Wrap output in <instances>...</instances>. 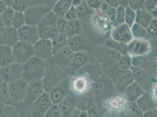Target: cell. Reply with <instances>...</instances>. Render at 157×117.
I'll return each mask as SVG.
<instances>
[{"instance_id":"obj_56","label":"cell","mask_w":157,"mask_h":117,"mask_svg":"<svg viewBox=\"0 0 157 117\" xmlns=\"http://www.w3.org/2000/svg\"><path fill=\"white\" fill-rule=\"evenodd\" d=\"M79 117H87V111H80Z\"/></svg>"},{"instance_id":"obj_27","label":"cell","mask_w":157,"mask_h":117,"mask_svg":"<svg viewBox=\"0 0 157 117\" xmlns=\"http://www.w3.org/2000/svg\"><path fill=\"white\" fill-rule=\"evenodd\" d=\"M49 94L52 104L58 105L64 98H65L64 91L58 87L53 88Z\"/></svg>"},{"instance_id":"obj_52","label":"cell","mask_w":157,"mask_h":117,"mask_svg":"<svg viewBox=\"0 0 157 117\" xmlns=\"http://www.w3.org/2000/svg\"><path fill=\"white\" fill-rule=\"evenodd\" d=\"M80 114V111L76 108L72 112V114L69 116V117H79Z\"/></svg>"},{"instance_id":"obj_31","label":"cell","mask_w":157,"mask_h":117,"mask_svg":"<svg viewBox=\"0 0 157 117\" xmlns=\"http://www.w3.org/2000/svg\"><path fill=\"white\" fill-rule=\"evenodd\" d=\"M25 25V20L24 13L15 11L11 27L16 30H18Z\"/></svg>"},{"instance_id":"obj_37","label":"cell","mask_w":157,"mask_h":117,"mask_svg":"<svg viewBox=\"0 0 157 117\" xmlns=\"http://www.w3.org/2000/svg\"><path fill=\"white\" fill-rule=\"evenodd\" d=\"M73 87L77 92H82L85 91L87 87L86 80L84 77L76 78L74 81Z\"/></svg>"},{"instance_id":"obj_22","label":"cell","mask_w":157,"mask_h":117,"mask_svg":"<svg viewBox=\"0 0 157 117\" xmlns=\"http://www.w3.org/2000/svg\"><path fill=\"white\" fill-rule=\"evenodd\" d=\"M130 29L133 39L148 40L150 38L146 29L136 23H134Z\"/></svg>"},{"instance_id":"obj_26","label":"cell","mask_w":157,"mask_h":117,"mask_svg":"<svg viewBox=\"0 0 157 117\" xmlns=\"http://www.w3.org/2000/svg\"><path fill=\"white\" fill-rule=\"evenodd\" d=\"M66 46L73 53L78 52L82 49V43L79 35L67 38Z\"/></svg>"},{"instance_id":"obj_10","label":"cell","mask_w":157,"mask_h":117,"mask_svg":"<svg viewBox=\"0 0 157 117\" xmlns=\"http://www.w3.org/2000/svg\"><path fill=\"white\" fill-rule=\"evenodd\" d=\"M20 41L34 45L39 39L37 26L25 25L17 30Z\"/></svg>"},{"instance_id":"obj_18","label":"cell","mask_w":157,"mask_h":117,"mask_svg":"<svg viewBox=\"0 0 157 117\" xmlns=\"http://www.w3.org/2000/svg\"><path fill=\"white\" fill-rule=\"evenodd\" d=\"M56 54L57 55V60L59 63L63 65H67L71 63L74 53L66 46Z\"/></svg>"},{"instance_id":"obj_6","label":"cell","mask_w":157,"mask_h":117,"mask_svg":"<svg viewBox=\"0 0 157 117\" xmlns=\"http://www.w3.org/2000/svg\"><path fill=\"white\" fill-rule=\"evenodd\" d=\"M51 10L49 7L45 6L28 7L24 13L25 24L32 26H37L44 16Z\"/></svg>"},{"instance_id":"obj_3","label":"cell","mask_w":157,"mask_h":117,"mask_svg":"<svg viewBox=\"0 0 157 117\" xmlns=\"http://www.w3.org/2000/svg\"><path fill=\"white\" fill-rule=\"evenodd\" d=\"M29 84L23 78L8 83V92L11 105L25 100Z\"/></svg>"},{"instance_id":"obj_11","label":"cell","mask_w":157,"mask_h":117,"mask_svg":"<svg viewBox=\"0 0 157 117\" xmlns=\"http://www.w3.org/2000/svg\"><path fill=\"white\" fill-rule=\"evenodd\" d=\"M111 36L114 40L124 44H128L133 39L131 29L125 23L116 26L112 31Z\"/></svg>"},{"instance_id":"obj_25","label":"cell","mask_w":157,"mask_h":117,"mask_svg":"<svg viewBox=\"0 0 157 117\" xmlns=\"http://www.w3.org/2000/svg\"><path fill=\"white\" fill-rule=\"evenodd\" d=\"M7 105H11L8 92V83L2 81L0 85V107Z\"/></svg>"},{"instance_id":"obj_15","label":"cell","mask_w":157,"mask_h":117,"mask_svg":"<svg viewBox=\"0 0 157 117\" xmlns=\"http://www.w3.org/2000/svg\"><path fill=\"white\" fill-rule=\"evenodd\" d=\"M58 105L62 117H69L76 106L75 99L72 97L64 98Z\"/></svg>"},{"instance_id":"obj_34","label":"cell","mask_w":157,"mask_h":117,"mask_svg":"<svg viewBox=\"0 0 157 117\" xmlns=\"http://www.w3.org/2000/svg\"><path fill=\"white\" fill-rule=\"evenodd\" d=\"M92 101L90 98H82L78 100L76 108L80 111H87L92 107Z\"/></svg>"},{"instance_id":"obj_35","label":"cell","mask_w":157,"mask_h":117,"mask_svg":"<svg viewBox=\"0 0 157 117\" xmlns=\"http://www.w3.org/2000/svg\"><path fill=\"white\" fill-rule=\"evenodd\" d=\"M76 11L79 18H83L86 15L92 12L91 9L88 7L85 1H82L81 3L76 7Z\"/></svg>"},{"instance_id":"obj_13","label":"cell","mask_w":157,"mask_h":117,"mask_svg":"<svg viewBox=\"0 0 157 117\" xmlns=\"http://www.w3.org/2000/svg\"><path fill=\"white\" fill-rule=\"evenodd\" d=\"M45 92L41 81L33 82L28 85L25 100L31 103L36 100Z\"/></svg>"},{"instance_id":"obj_33","label":"cell","mask_w":157,"mask_h":117,"mask_svg":"<svg viewBox=\"0 0 157 117\" xmlns=\"http://www.w3.org/2000/svg\"><path fill=\"white\" fill-rule=\"evenodd\" d=\"M136 11L132 10L128 6L125 8V23L131 28L135 23Z\"/></svg>"},{"instance_id":"obj_21","label":"cell","mask_w":157,"mask_h":117,"mask_svg":"<svg viewBox=\"0 0 157 117\" xmlns=\"http://www.w3.org/2000/svg\"><path fill=\"white\" fill-rule=\"evenodd\" d=\"M81 29L78 20L67 21V28L65 35L67 38L80 35Z\"/></svg>"},{"instance_id":"obj_50","label":"cell","mask_w":157,"mask_h":117,"mask_svg":"<svg viewBox=\"0 0 157 117\" xmlns=\"http://www.w3.org/2000/svg\"><path fill=\"white\" fill-rule=\"evenodd\" d=\"M142 117H157V111L154 110L144 112L143 113Z\"/></svg>"},{"instance_id":"obj_7","label":"cell","mask_w":157,"mask_h":117,"mask_svg":"<svg viewBox=\"0 0 157 117\" xmlns=\"http://www.w3.org/2000/svg\"><path fill=\"white\" fill-rule=\"evenodd\" d=\"M52 105L49 92H44L38 98L30 104L31 117H43Z\"/></svg>"},{"instance_id":"obj_41","label":"cell","mask_w":157,"mask_h":117,"mask_svg":"<svg viewBox=\"0 0 157 117\" xmlns=\"http://www.w3.org/2000/svg\"><path fill=\"white\" fill-rule=\"evenodd\" d=\"M56 26L59 33L65 34L67 28V21L64 17L58 18L57 21Z\"/></svg>"},{"instance_id":"obj_42","label":"cell","mask_w":157,"mask_h":117,"mask_svg":"<svg viewBox=\"0 0 157 117\" xmlns=\"http://www.w3.org/2000/svg\"><path fill=\"white\" fill-rule=\"evenodd\" d=\"M106 89V84L104 81L100 80L97 82L95 86V93L97 97L101 96Z\"/></svg>"},{"instance_id":"obj_24","label":"cell","mask_w":157,"mask_h":117,"mask_svg":"<svg viewBox=\"0 0 157 117\" xmlns=\"http://www.w3.org/2000/svg\"><path fill=\"white\" fill-rule=\"evenodd\" d=\"M131 58L128 55L123 56L117 63L115 66V69L118 72H124L130 69L131 67Z\"/></svg>"},{"instance_id":"obj_23","label":"cell","mask_w":157,"mask_h":117,"mask_svg":"<svg viewBox=\"0 0 157 117\" xmlns=\"http://www.w3.org/2000/svg\"><path fill=\"white\" fill-rule=\"evenodd\" d=\"M100 9L105 13V15L109 17L113 25H114V27L117 26L116 20V9L109 6L105 1H103L100 7Z\"/></svg>"},{"instance_id":"obj_49","label":"cell","mask_w":157,"mask_h":117,"mask_svg":"<svg viewBox=\"0 0 157 117\" xmlns=\"http://www.w3.org/2000/svg\"><path fill=\"white\" fill-rule=\"evenodd\" d=\"M105 2L110 7L116 9L119 6V0H105Z\"/></svg>"},{"instance_id":"obj_30","label":"cell","mask_w":157,"mask_h":117,"mask_svg":"<svg viewBox=\"0 0 157 117\" xmlns=\"http://www.w3.org/2000/svg\"><path fill=\"white\" fill-rule=\"evenodd\" d=\"M87 62L85 55L78 52L74 53L71 61V65L75 68H80L85 65Z\"/></svg>"},{"instance_id":"obj_44","label":"cell","mask_w":157,"mask_h":117,"mask_svg":"<svg viewBox=\"0 0 157 117\" xmlns=\"http://www.w3.org/2000/svg\"><path fill=\"white\" fill-rule=\"evenodd\" d=\"M145 1L144 0H130L128 1V7L132 10L136 11L140 8H142L144 5Z\"/></svg>"},{"instance_id":"obj_20","label":"cell","mask_w":157,"mask_h":117,"mask_svg":"<svg viewBox=\"0 0 157 117\" xmlns=\"http://www.w3.org/2000/svg\"><path fill=\"white\" fill-rule=\"evenodd\" d=\"M135 103L137 104L138 107L143 112L155 110V108L152 103L150 97L145 93H144L140 97L138 98Z\"/></svg>"},{"instance_id":"obj_12","label":"cell","mask_w":157,"mask_h":117,"mask_svg":"<svg viewBox=\"0 0 157 117\" xmlns=\"http://www.w3.org/2000/svg\"><path fill=\"white\" fill-rule=\"evenodd\" d=\"M20 41L17 30L13 28H6L3 32L0 35V42L1 44L10 47H12Z\"/></svg>"},{"instance_id":"obj_57","label":"cell","mask_w":157,"mask_h":117,"mask_svg":"<svg viewBox=\"0 0 157 117\" xmlns=\"http://www.w3.org/2000/svg\"><path fill=\"white\" fill-rule=\"evenodd\" d=\"M2 80H1V79L0 78V85H1V84L2 83Z\"/></svg>"},{"instance_id":"obj_19","label":"cell","mask_w":157,"mask_h":117,"mask_svg":"<svg viewBox=\"0 0 157 117\" xmlns=\"http://www.w3.org/2000/svg\"><path fill=\"white\" fill-rule=\"evenodd\" d=\"M67 40V38L65 33H58L51 39L53 55L66 46Z\"/></svg>"},{"instance_id":"obj_39","label":"cell","mask_w":157,"mask_h":117,"mask_svg":"<svg viewBox=\"0 0 157 117\" xmlns=\"http://www.w3.org/2000/svg\"><path fill=\"white\" fill-rule=\"evenodd\" d=\"M125 7L123 6H119L116 8V23L117 25L125 23Z\"/></svg>"},{"instance_id":"obj_14","label":"cell","mask_w":157,"mask_h":117,"mask_svg":"<svg viewBox=\"0 0 157 117\" xmlns=\"http://www.w3.org/2000/svg\"><path fill=\"white\" fill-rule=\"evenodd\" d=\"M144 93L145 92L144 89L136 81H134L125 88L126 96L131 103H135L138 98L143 95Z\"/></svg>"},{"instance_id":"obj_46","label":"cell","mask_w":157,"mask_h":117,"mask_svg":"<svg viewBox=\"0 0 157 117\" xmlns=\"http://www.w3.org/2000/svg\"><path fill=\"white\" fill-rule=\"evenodd\" d=\"M87 5L90 9H97L100 8L101 6L103 3V1L99 0H87L86 1Z\"/></svg>"},{"instance_id":"obj_32","label":"cell","mask_w":157,"mask_h":117,"mask_svg":"<svg viewBox=\"0 0 157 117\" xmlns=\"http://www.w3.org/2000/svg\"><path fill=\"white\" fill-rule=\"evenodd\" d=\"M127 45V44L117 42L114 40L113 39L108 40L107 42V45L109 46L112 49L117 51V52H120L121 54L123 55V56L128 55Z\"/></svg>"},{"instance_id":"obj_54","label":"cell","mask_w":157,"mask_h":117,"mask_svg":"<svg viewBox=\"0 0 157 117\" xmlns=\"http://www.w3.org/2000/svg\"><path fill=\"white\" fill-rule=\"evenodd\" d=\"M6 27L4 26L1 18H0V35L2 34V33L3 32V31H4Z\"/></svg>"},{"instance_id":"obj_48","label":"cell","mask_w":157,"mask_h":117,"mask_svg":"<svg viewBox=\"0 0 157 117\" xmlns=\"http://www.w3.org/2000/svg\"><path fill=\"white\" fill-rule=\"evenodd\" d=\"M87 117H101L100 114L96 108L94 107H91L89 110L87 111Z\"/></svg>"},{"instance_id":"obj_1","label":"cell","mask_w":157,"mask_h":117,"mask_svg":"<svg viewBox=\"0 0 157 117\" xmlns=\"http://www.w3.org/2000/svg\"><path fill=\"white\" fill-rule=\"evenodd\" d=\"M24 80L29 84L42 80L45 73V61L33 56L22 65Z\"/></svg>"},{"instance_id":"obj_58","label":"cell","mask_w":157,"mask_h":117,"mask_svg":"<svg viewBox=\"0 0 157 117\" xmlns=\"http://www.w3.org/2000/svg\"><path fill=\"white\" fill-rule=\"evenodd\" d=\"M111 117V116H106V117Z\"/></svg>"},{"instance_id":"obj_17","label":"cell","mask_w":157,"mask_h":117,"mask_svg":"<svg viewBox=\"0 0 157 117\" xmlns=\"http://www.w3.org/2000/svg\"><path fill=\"white\" fill-rule=\"evenodd\" d=\"M72 0L58 1L53 6L52 11L58 18H63L72 6Z\"/></svg>"},{"instance_id":"obj_16","label":"cell","mask_w":157,"mask_h":117,"mask_svg":"<svg viewBox=\"0 0 157 117\" xmlns=\"http://www.w3.org/2000/svg\"><path fill=\"white\" fill-rule=\"evenodd\" d=\"M136 15L135 23L146 29L150 25L151 21L153 19L151 13L142 7L136 11Z\"/></svg>"},{"instance_id":"obj_9","label":"cell","mask_w":157,"mask_h":117,"mask_svg":"<svg viewBox=\"0 0 157 117\" xmlns=\"http://www.w3.org/2000/svg\"><path fill=\"white\" fill-rule=\"evenodd\" d=\"M127 48L128 55L143 56L150 51V43L147 40L133 39L127 45Z\"/></svg>"},{"instance_id":"obj_45","label":"cell","mask_w":157,"mask_h":117,"mask_svg":"<svg viewBox=\"0 0 157 117\" xmlns=\"http://www.w3.org/2000/svg\"><path fill=\"white\" fill-rule=\"evenodd\" d=\"M144 5H145V9L151 13L153 11L157 9V1H145Z\"/></svg>"},{"instance_id":"obj_43","label":"cell","mask_w":157,"mask_h":117,"mask_svg":"<svg viewBox=\"0 0 157 117\" xmlns=\"http://www.w3.org/2000/svg\"><path fill=\"white\" fill-rule=\"evenodd\" d=\"M157 18H153L150 25L146 29L147 34L150 37L157 35Z\"/></svg>"},{"instance_id":"obj_4","label":"cell","mask_w":157,"mask_h":117,"mask_svg":"<svg viewBox=\"0 0 157 117\" xmlns=\"http://www.w3.org/2000/svg\"><path fill=\"white\" fill-rule=\"evenodd\" d=\"M11 56L13 61L23 65L34 56L33 45L22 41H18L11 47Z\"/></svg>"},{"instance_id":"obj_55","label":"cell","mask_w":157,"mask_h":117,"mask_svg":"<svg viewBox=\"0 0 157 117\" xmlns=\"http://www.w3.org/2000/svg\"><path fill=\"white\" fill-rule=\"evenodd\" d=\"M81 2H82L81 0H74V1H72V6L76 8L81 3Z\"/></svg>"},{"instance_id":"obj_38","label":"cell","mask_w":157,"mask_h":117,"mask_svg":"<svg viewBox=\"0 0 157 117\" xmlns=\"http://www.w3.org/2000/svg\"><path fill=\"white\" fill-rule=\"evenodd\" d=\"M29 6L26 4V2L24 1H19L15 0L13 2V4L11 8L13 9L14 11L16 12H22L24 13Z\"/></svg>"},{"instance_id":"obj_8","label":"cell","mask_w":157,"mask_h":117,"mask_svg":"<svg viewBox=\"0 0 157 117\" xmlns=\"http://www.w3.org/2000/svg\"><path fill=\"white\" fill-rule=\"evenodd\" d=\"M34 56L44 61L53 56L52 46L51 39H39L34 45Z\"/></svg>"},{"instance_id":"obj_2","label":"cell","mask_w":157,"mask_h":117,"mask_svg":"<svg viewBox=\"0 0 157 117\" xmlns=\"http://www.w3.org/2000/svg\"><path fill=\"white\" fill-rule=\"evenodd\" d=\"M58 19L52 10L46 13L36 26L40 39L51 40L59 33L56 26Z\"/></svg>"},{"instance_id":"obj_29","label":"cell","mask_w":157,"mask_h":117,"mask_svg":"<svg viewBox=\"0 0 157 117\" xmlns=\"http://www.w3.org/2000/svg\"><path fill=\"white\" fill-rule=\"evenodd\" d=\"M15 11L11 7H8L1 14V20L6 28H10L12 26Z\"/></svg>"},{"instance_id":"obj_40","label":"cell","mask_w":157,"mask_h":117,"mask_svg":"<svg viewBox=\"0 0 157 117\" xmlns=\"http://www.w3.org/2000/svg\"><path fill=\"white\" fill-rule=\"evenodd\" d=\"M64 18L67 21L78 20V15L76 11V8L72 6L67 13H66Z\"/></svg>"},{"instance_id":"obj_5","label":"cell","mask_w":157,"mask_h":117,"mask_svg":"<svg viewBox=\"0 0 157 117\" xmlns=\"http://www.w3.org/2000/svg\"><path fill=\"white\" fill-rule=\"evenodd\" d=\"M22 65L15 62L0 67V78L7 83H11L22 77Z\"/></svg>"},{"instance_id":"obj_36","label":"cell","mask_w":157,"mask_h":117,"mask_svg":"<svg viewBox=\"0 0 157 117\" xmlns=\"http://www.w3.org/2000/svg\"><path fill=\"white\" fill-rule=\"evenodd\" d=\"M43 117H62L58 105L52 104Z\"/></svg>"},{"instance_id":"obj_47","label":"cell","mask_w":157,"mask_h":117,"mask_svg":"<svg viewBox=\"0 0 157 117\" xmlns=\"http://www.w3.org/2000/svg\"><path fill=\"white\" fill-rule=\"evenodd\" d=\"M131 106L130 107V111L132 114H134V116L137 117H142L143 112L140 110V109L138 107L137 104L136 103H132Z\"/></svg>"},{"instance_id":"obj_28","label":"cell","mask_w":157,"mask_h":117,"mask_svg":"<svg viewBox=\"0 0 157 117\" xmlns=\"http://www.w3.org/2000/svg\"><path fill=\"white\" fill-rule=\"evenodd\" d=\"M134 81V77L130 69L123 72V74L119 77L118 83L121 87L125 89L127 86L132 84Z\"/></svg>"},{"instance_id":"obj_53","label":"cell","mask_w":157,"mask_h":117,"mask_svg":"<svg viewBox=\"0 0 157 117\" xmlns=\"http://www.w3.org/2000/svg\"><path fill=\"white\" fill-rule=\"evenodd\" d=\"M119 4L120 6H123V7H126L128 6V1H119Z\"/></svg>"},{"instance_id":"obj_51","label":"cell","mask_w":157,"mask_h":117,"mask_svg":"<svg viewBox=\"0 0 157 117\" xmlns=\"http://www.w3.org/2000/svg\"><path fill=\"white\" fill-rule=\"evenodd\" d=\"M7 8L5 1L3 0H0V14L1 15L6 10Z\"/></svg>"}]
</instances>
